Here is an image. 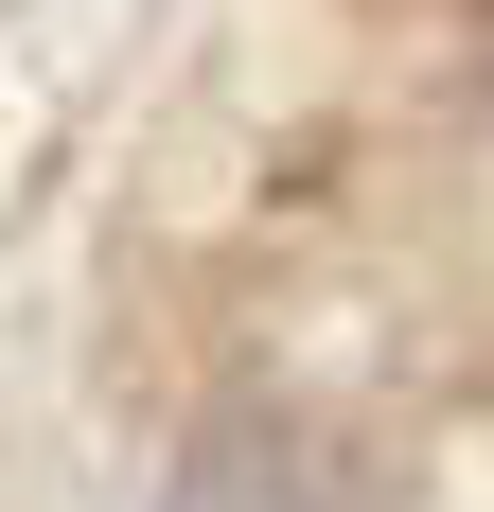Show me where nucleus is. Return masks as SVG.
Wrapping results in <instances>:
<instances>
[{
    "mask_svg": "<svg viewBox=\"0 0 494 512\" xmlns=\"http://www.w3.org/2000/svg\"><path fill=\"white\" fill-rule=\"evenodd\" d=\"M477 18H494V0H477Z\"/></svg>",
    "mask_w": 494,
    "mask_h": 512,
    "instance_id": "nucleus-1",
    "label": "nucleus"
}]
</instances>
